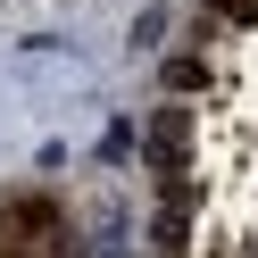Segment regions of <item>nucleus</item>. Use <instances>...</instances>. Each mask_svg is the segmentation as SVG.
I'll use <instances>...</instances> for the list:
<instances>
[{"label": "nucleus", "mask_w": 258, "mask_h": 258, "mask_svg": "<svg viewBox=\"0 0 258 258\" xmlns=\"http://www.w3.org/2000/svg\"><path fill=\"white\" fill-rule=\"evenodd\" d=\"M50 225H58V200H50V191H25V200L0 208V241H9V233L34 241V233H50Z\"/></svg>", "instance_id": "nucleus-2"}, {"label": "nucleus", "mask_w": 258, "mask_h": 258, "mask_svg": "<svg viewBox=\"0 0 258 258\" xmlns=\"http://www.w3.org/2000/svg\"><path fill=\"white\" fill-rule=\"evenodd\" d=\"M158 34H167V9H150V17H134V50H150Z\"/></svg>", "instance_id": "nucleus-4"}, {"label": "nucleus", "mask_w": 258, "mask_h": 258, "mask_svg": "<svg viewBox=\"0 0 258 258\" xmlns=\"http://www.w3.org/2000/svg\"><path fill=\"white\" fill-rule=\"evenodd\" d=\"M208 84V58H167V92H200Z\"/></svg>", "instance_id": "nucleus-3"}, {"label": "nucleus", "mask_w": 258, "mask_h": 258, "mask_svg": "<svg viewBox=\"0 0 258 258\" xmlns=\"http://www.w3.org/2000/svg\"><path fill=\"white\" fill-rule=\"evenodd\" d=\"M0 258H34V250H0Z\"/></svg>", "instance_id": "nucleus-5"}, {"label": "nucleus", "mask_w": 258, "mask_h": 258, "mask_svg": "<svg viewBox=\"0 0 258 258\" xmlns=\"http://www.w3.org/2000/svg\"><path fill=\"white\" fill-rule=\"evenodd\" d=\"M183 142H191V117H183V108H167V117L150 125V167H158V183H175V167H183Z\"/></svg>", "instance_id": "nucleus-1"}]
</instances>
